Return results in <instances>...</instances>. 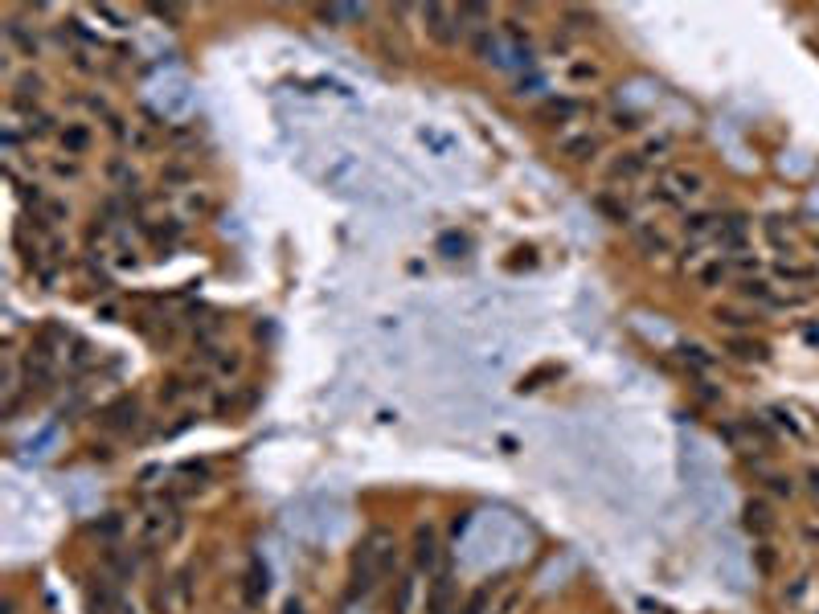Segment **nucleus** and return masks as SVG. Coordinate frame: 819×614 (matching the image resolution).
<instances>
[{
    "label": "nucleus",
    "instance_id": "28",
    "mask_svg": "<svg viewBox=\"0 0 819 614\" xmlns=\"http://www.w3.org/2000/svg\"><path fill=\"white\" fill-rule=\"evenodd\" d=\"M410 602H414V577H402V582H398V606H393V610L410 614Z\"/></svg>",
    "mask_w": 819,
    "mask_h": 614
},
{
    "label": "nucleus",
    "instance_id": "13",
    "mask_svg": "<svg viewBox=\"0 0 819 614\" xmlns=\"http://www.w3.org/2000/svg\"><path fill=\"white\" fill-rule=\"evenodd\" d=\"M713 320H717V328H733V332L754 328V315H742V311H733V307H717Z\"/></svg>",
    "mask_w": 819,
    "mask_h": 614
},
{
    "label": "nucleus",
    "instance_id": "23",
    "mask_svg": "<svg viewBox=\"0 0 819 614\" xmlns=\"http://www.w3.org/2000/svg\"><path fill=\"white\" fill-rule=\"evenodd\" d=\"M107 566L115 569L119 577H131V573H136V561H131V557H123L119 549H107Z\"/></svg>",
    "mask_w": 819,
    "mask_h": 614
},
{
    "label": "nucleus",
    "instance_id": "35",
    "mask_svg": "<svg viewBox=\"0 0 819 614\" xmlns=\"http://www.w3.org/2000/svg\"><path fill=\"white\" fill-rule=\"evenodd\" d=\"M758 569H762V573H771V569H774V553H771V544H758Z\"/></svg>",
    "mask_w": 819,
    "mask_h": 614
},
{
    "label": "nucleus",
    "instance_id": "18",
    "mask_svg": "<svg viewBox=\"0 0 819 614\" xmlns=\"http://www.w3.org/2000/svg\"><path fill=\"white\" fill-rule=\"evenodd\" d=\"M164 520H169L164 512H148V516H144V528H140V537H144L148 544L156 541V537H164Z\"/></svg>",
    "mask_w": 819,
    "mask_h": 614
},
{
    "label": "nucleus",
    "instance_id": "12",
    "mask_svg": "<svg viewBox=\"0 0 819 614\" xmlns=\"http://www.w3.org/2000/svg\"><path fill=\"white\" fill-rule=\"evenodd\" d=\"M680 356H684V365H693V369H700V373L717 365V356L709 353L705 344H680Z\"/></svg>",
    "mask_w": 819,
    "mask_h": 614
},
{
    "label": "nucleus",
    "instance_id": "34",
    "mask_svg": "<svg viewBox=\"0 0 819 614\" xmlns=\"http://www.w3.org/2000/svg\"><path fill=\"white\" fill-rule=\"evenodd\" d=\"M771 414H774V422L782 426V430H791V434H803V430H799V426L791 422V414H787V410H782V405H774Z\"/></svg>",
    "mask_w": 819,
    "mask_h": 614
},
{
    "label": "nucleus",
    "instance_id": "20",
    "mask_svg": "<svg viewBox=\"0 0 819 614\" xmlns=\"http://www.w3.org/2000/svg\"><path fill=\"white\" fill-rule=\"evenodd\" d=\"M95 533H98V537H107V541H111V537H119V533H123V516H119V512H107L103 520H95Z\"/></svg>",
    "mask_w": 819,
    "mask_h": 614
},
{
    "label": "nucleus",
    "instance_id": "1",
    "mask_svg": "<svg viewBox=\"0 0 819 614\" xmlns=\"http://www.w3.org/2000/svg\"><path fill=\"white\" fill-rule=\"evenodd\" d=\"M700 189H705L700 172H693V168H676V172H668V176H664V185L655 189V201H664V205H676L680 197H697Z\"/></svg>",
    "mask_w": 819,
    "mask_h": 614
},
{
    "label": "nucleus",
    "instance_id": "19",
    "mask_svg": "<svg viewBox=\"0 0 819 614\" xmlns=\"http://www.w3.org/2000/svg\"><path fill=\"white\" fill-rule=\"evenodd\" d=\"M418 140L431 143L438 156H447V152H451V136H443V131H434V127H422V131H418Z\"/></svg>",
    "mask_w": 819,
    "mask_h": 614
},
{
    "label": "nucleus",
    "instance_id": "16",
    "mask_svg": "<svg viewBox=\"0 0 819 614\" xmlns=\"http://www.w3.org/2000/svg\"><path fill=\"white\" fill-rule=\"evenodd\" d=\"M62 143H66V152H70V156H78V152H86V143H91V131H86V127H66Z\"/></svg>",
    "mask_w": 819,
    "mask_h": 614
},
{
    "label": "nucleus",
    "instance_id": "10",
    "mask_svg": "<svg viewBox=\"0 0 819 614\" xmlns=\"http://www.w3.org/2000/svg\"><path fill=\"white\" fill-rule=\"evenodd\" d=\"M684 230H688L693 237L717 234V230H721V213H688V217H684Z\"/></svg>",
    "mask_w": 819,
    "mask_h": 614
},
{
    "label": "nucleus",
    "instance_id": "22",
    "mask_svg": "<svg viewBox=\"0 0 819 614\" xmlns=\"http://www.w3.org/2000/svg\"><path fill=\"white\" fill-rule=\"evenodd\" d=\"M438 250H443L447 259H459V254L467 250V237H463V234H443V237H438Z\"/></svg>",
    "mask_w": 819,
    "mask_h": 614
},
{
    "label": "nucleus",
    "instance_id": "39",
    "mask_svg": "<svg viewBox=\"0 0 819 614\" xmlns=\"http://www.w3.org/2000/svg\"><path fill=\"white\" fill-rule=\"evenodd\" d=\"M283 614H303V606H299V602L291 598V602H287V610H283Z\"/></svg>",
    "mask_w": 819,
    "mask_h": 614
},
{
    "label": "nucleus",
    "instance_id": "32",
    "mask_svg": "<svg viewBox=\"0 0 819 614\" xmlns=\"http://www.w3.org/2000/svg\"><path fill=\"white\" fill-rule=\"evenodd\" d=\"M570 78H578V82L590 78V82H594V78H598V66H590V62H574V66H570Z\"/></svg>",
    "mask_w": 819,
    "mask_h": 614
},
{
    "label": "nucleus",
    "instance_id": "4",
    "mask_svg": "<svg viewBox=\"0 0 819 614\" xmlns=\"http://www.w3.org/2000/svg\"><path fill=\"white\" fill-rule=\"evenodd\" d=\"M426 21H431L426 29H431V37L438 41V46H455V37H459V33L451 29V25H447V21H455V8L431 4V8H426Z\"/></svg>",
    "mask_w": 819,
    "mask_h": 614
},
{
    "label": "nucleus",
    "instance_id": "29",
    "mask_svg": "<svg viewBox=\"0 0 819 614\" xmlns=\"http://www.w3.org/2000/svg\"><path fill=\"white\" fill-rule=\"evenodd\" d=\"M742 295H746V299H762V303H774V295L766 291V283H758V279H746V283H742Z\"/></svg>",
    "mask_w": 819,
    "mask_h": 614
},
{
    "label": "nucleus",
    "instance_id": "3",
    "mask_svg": "<svg viewBox=\"0 0 819 614\" xmlns=\"http://www.w3.org/2000/svg\"><path fill=\"white\" fill-rule=\"evenodd\" d=\"M451 586H455V577H451V569L443 566L438 573H434V582H431L426 614H451Z\"/></svg>",
    "mask_w": 819,
    "mask_h": 614
},
{
    "label": "nucleus",
    "instance_id": "25",
    "mask_svg": "<svg viewBox=\"0 0 819 614\" xmlns=\"http://www.w3.org/2000/svg\"><path fill=\"white\" fill-rule=\"evenodd\" d=\"M353 172H357V160H353V156H340L336 164L328 168V181H332V185H340V181H344V176H353Z\"/></svg>",
    "mask_w": 819,
    "mask_h": 614
},
{
    "label": "nucleus",
    "instance_id": "15",
    "mask_svg": "<svg viewBox=\"0 0 819 614\" xmlns=\"http://www.w3.org/2000/svg\"><path fill=\"white\" fill-rule=\"evenodd\" d=\"M8 37H13V41L21 46L25 58H37V49H41V46H37V37H33V33H29V29H25L21 21H8Z\"/></svg>",
    "mask_w": 819,
    "mask_h": 614
},
{
    "label": "nucleus",
    "instance_id": "36",
    "mask_svg": "<svg viewBox=\"0 0 819 614\" xmlns=\"http://www.w3.org/2000/svg\"><path fill=\"white\" fill-rule=\"evenodd\" d=\"M697 393H700V402H721V389H709L705 381H697Z\"/></svg>",
    "mask_w": 819,
    "mask_h": 614
},
{
    "label": "nucleus",
    "instance_id": "33",
    "mask_svg": "<svg viewBox=\"0 0 819 614\" xmlns=\"http://www.w3.org/2000/svg\"><path fill=\"white\" fill-rule=\"evenodd\" d=\"M766 483H771V492H774V496H791V492H795V488H791V479H787V475H771V479H766Z\"/></svg>",
    "mask_w": 819,
    "mask_h": 614
},
{
    "label": "nucleus",
    "instance_id": "5",
    "mask_svg": "<svg viewBox=\"0 0 819 614\" xmlns=\"http://www.w3.org/2000/svg\"><path fill=\"white\" fill-rule=\"evenodd\" d=\"M136 422H140V405L131 402V398L115 402L107 414H103V426H107V430H136Z\"/></svg>",
    "mask_w": 819,
    "mask_h": 614
},
{
    "label": "nucleus",
    "instance_id": "8",
    "mask_svg": "<svg viewBox=\"0 0 819 614\" xmlns=\"http://www.w3.org/2000/svg\"><path fill=\"white\" fill-rule=\"evenodd\" d=\"M594 152H598V136H590V131L561 140V156H570V160H590Z\"/></svg>",
    "mask_w": 819,
    "mask_h": 614
},
{
    "label": "nucleus",
    "instance_id": "41",
    "mask_svg": "<svg viewBox=\"0 0 819 614\" xmlns=\"http://www.w3.org/2000/svg\"><path fill=\"white\" fill-rule=\"evenodd\" d=\"M811 488H815V492H819V471H811Z\"/></svg>",
    "mask_w": 819,
    "mask_h": 614
},
{
    "label": "nucleus",
    "instance_id": "11",
    "mask_svg": "<svg viewBox=\"0 0 819 614\" xmlns=\"http://www.w3.org/2000/svg\"><path fill=\"white\" fill-rule=\"evenodd\" d=\"M643 168H648V156L631 152V156H623V160H615V164H610V181H635Z\"/></svg>",
    "mask_w": 819,
    "mask_h": 614
},
{
    "label": "nucleus",
    "instance_id": "2",
    "mask_svg": "<svg viewBox=\"0 0 819 614\" xmlns=\"http://www.w3.org/2000/svg\"><path fill=\"white\" fill-rule=\"evenodd\" d=\"M414 561L418 569H438V528L434 524H418L414 528Z\"/></svg>",
    "mask_w": 819,
    "mask_h": 614
},
{
    "label": "nucleus",
    "instance_id": "30",
    "mask_svg": "<svg viewBox=\"0 0 819 614\" xmlns=\"http://www.w3.org/2000/svg\"><path fill=\"white\" fill-rule=\"evenodd\" d=\"M778 279H791V283H807V279H815V270H807V266H778Z\"/></svg>",
    "mask_w": 819,
    "mask_h": 614
},
{
    "label": "nucleus",
    "instance_id": "6",
    "mask_svg": "<svg viewBox=\"0 0 819 614\" xmlns=\"http://www.w3.org/2000/svg\"><path fill=\"white\" fill-rule=\"evenodd\" d=\"M742 524H746L754 537H766V533L774 528L771 504H766V499H749V504H746V516H742Z\"/></svg>",
    "mask_w": 819,
    "mask_h": 614
},
{
    "label": "nucleus",
    "instance_id": "17",
    "mask_svg": "<svg viewBox=\"0 0 819 614\" xmlns=\"http://www.w3.org/2000/svg\"><path fill=\"white\" fill-rule=\"evenodd\" d=\"M476 53H480L483 62H496V66H504V58H500V46L492 41V33H480V37H476Z\"/></svg>",
    "mask_w": 819,
    "mask_h": 614
},
{
    "label": "nucleus",
    "instance_id": "24",
    "mask_svg": "<svg viewBox=\"0 0 819 614\" xmlns=\"http://www.w3.org/2000/svg\"><path fill=\"white\" fill-rule=\"evenodd\" d=\"M487 602H492V586H480V590L467 598V606H463V614H483L487 610Z\"/></svg>",
    "mask_w": 819,
    "mask_h": 614
},
{
    "label": "nucleus",
    "instance_id": "38",
    "mask_svg": "<svg viewBox=\"0 0 819 614\" xmlns=\"http://www.w3.org/2000/svg\"><path fill=\"white\" fill-rule=\"evenodd\" d=\"M516 606H520V594H508V598H504V606H500L496 614H512Z\"/></svg>",
    "mask_w": 819,
    "mask_h": 614
},
{
    "label": "nucleus",
    "instance_id": "37",
    "mask_svg": "<svg viewBox=\"0 0 819 614\" xmlns=\"http://www.w3.org/2000/svg\"><path fill=\"white\" fill-rule=\"evenodd\" d=\"M615 127H627V131H635V127H639V119H635V115H623V111H619V115H615Z\"/></svg>",
    "mask_w": 819,
    "mask_h": 614
},
{
    "label": "nucleus",
    "instance_id": "40",
    "mask_svg": "<svg viewBox=\"0 0 819 614\" xmlns=\"http://www.w3.org/2000/svg\"><path fill=\"white\" fill-rule=\"evenodd\" d=\"M0 614H13V602H8V598H4V606H0Z\"/></svg>",
    "mask_w": 819,
    "mask_h": 614
},
{
    "label": "nucleus",
    "instance_id": "26",
    "mask_svg": "<svg viewBox=\"0 0 819 614\" xmlns=\"http://www.w3.org/2000/svg\"><path fill=\"white\" fill-rule=\"evenodd\" d=\"M189 389H193V385H189L185 377H172V381H169V389H160V402H181V398H185Z\"/></svg>",
    "mask_w": 819,
    "mask_h": 614
},
{
    "label": "nucleus",
    "instance_id": "7",
    "mask_svg": "<svg viewBox=\"0 0 819 614\" xmlns=\"http://www.w3.org/2000/svg\"><path fill=\"white\" fill-rule=\"evenodd\" d=\"M266 590H270V577H266V566L254 561L250 573H246V606H263Z\"/></svg>",
    "mask_w": 819,
    "mask_h": 614
},
{
    "label": "nucleus",
    "instance_id": "9",
    "mask_svg": "<svg viewBox=\"0 0 819 614\" xmlns=\"http://www.w3.org/2000/svg\"><path fill=\"white\" fill-rule=\"evenodd\" d=\"M635 246L643 254H668V237L660 234L655 226H635Z\"/></svg>",
    "mask_w": 819,
    "mask_h": 614
},
{
    "label": "nucleus",
    "instance_id": "31",
    "mask_svg": "<svg viewBox=\"0 0 819 614\" xmlns=\"http://www.w3.org/2000/svg\"><path fill=\"white\" fill-rule=\"evenodd\" d=\"M721 279H725V262H709V266L700 270V283L705 287H717Z\"/></svg>",
    "mask_w": 819,
    "mask_h": 614
},
{
    "label": "nucleus",
    "instance_id": "21",
    "mask_svg": "<svg viewBox=\"0 0 819 614\" xmlns=\"http://www.w3.org/2000/svg\"><path fill=\"white\" fill-rule=\"evenodd\" d=\"M582 111V103H574V98H553V103H545V115H557V119H570V115H578Z\"/></svg>",
    "mask_w": 819,
    "mask_h": 614
},
{
    "label": "nucleus",
    "instance_id": "27",
    "mask_svg": "<svg viewBox=\"0 0 819 614\" xmlns=\"http://www.w3.org/2000/svg\"><path fill=\"white\" fill-rule=\"evenodd\" d=\"M598 209H603L606 217H610V221H631V213H627V205H619V201H610L606 192H603V197H598Z\"/></svg>",
    "mask_w": 819,
    "mask_h": 614
},
{
    "label": "nucleus",
    "instance_id": "14",
    "mask_svg": "<svg viewBox=\"0 0 819 614\" xmlns=\"http://www.w3.org/2000/svg\"><path fill=\"white\" fill-rule=\"evenodd\" d=\"M729 353L738 356V360H766V348L754 344V340H746V336H733V340H729Z\"/></svg>",
    "mask_w": 819,
    "mask_h": 614
}]
</instances>
